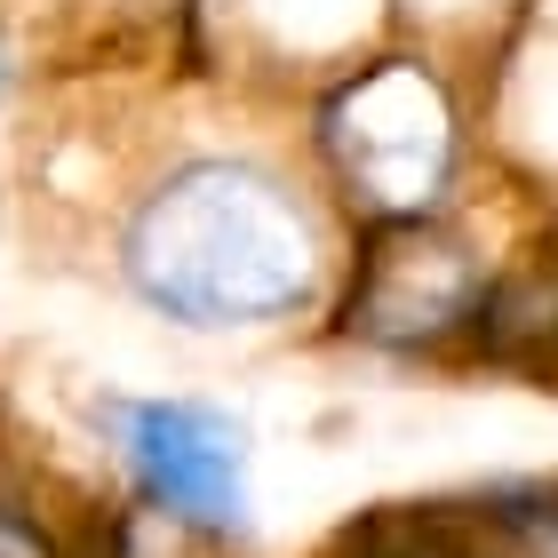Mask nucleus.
Masks as SVG:
<instances>
[{
	"label": "nucleus",
	"instance_id": "obj_1",
	"mask_svg": "<svg viewBox=\"0 0 558 558\" xmlns=\"http://www.w3.org/2000/svg\"><path fill=\"white\" fill-rule=\"evenodd\" d=\"M112 264L151 319L192 336H256L327 312L343 247L312 175L271 151L199 144L129 192Z\"/></svg>",
	"mask_w": 558,
	"mask_h": 558
},
{
	"label": "nucleus",
	"instance_id": "obj_2",
	"mask_svg": "<svg viewBox=\"0 0 558 558\" xmlns=\"http://www.w3.org/2000/svg\"><path fill=\"white\" fill-rule=\"evenodd\" d=\"M319 184L360 223L447 208L463 175V105L430 57H367L336 72L312 105Z\"/></svg>",
	"mask_w": 558,
	"mask_h": 558
},
{
	"label": "nucleus",
	"instance_id": "obj_3",
	"mask_svg": "<svg viewBox=\"0 0 558 558\" xmlns=\"http://www.w3.org/2000/svg\"><path fill=\"white\" fill-rule=\"evenodd\" d=\"M487 279H495V256L447 208H430V216H399V223H360V247L343 256L327 312H336L351 343L423 360V351L471 343Z\"/></svg>",
	"mask_w": 558,
	"mask_h": 558
},
{
	"label": "nucleus",
	"instance_id": "obj_4",
	"mask_svg": "<svg viewBox=\"0 0 558 558\" xmlns=\"http://www.w3.org/2000/svg\"><path fill=\"white\" fill-rule=\"evenodd\" d=\"M105 430L144 502L192 535L247 526V430L208 399H112Z\"/></svg>",
	"mask_w": 558,
	"mask_h": 558
},
{
	"label": "nucleus",
	"instance_id": "obj_5",
	"mask_svg": "<svg viewBox=\"0 0 558 558\" xmlns=\"http://www.w3.org/2000/svg\"><path fill=\"white\" fill-rule=\"evenodd\" d=\"M327 558H495V543L454 511H375L343 526Z\"/></svg>",
	"mask_w": 558,
	"mask_h": 558
},
{
	"label": "nucleus",
	"instance_id": "obj_6",
	"mask_svg": "<svg viewBox=\"0 0 558 558\" xmlns=\"http://www.w3.org/2000/svg\"><path fill=\"white\" fill-rule=\"evenodd\" d=\"M487 535H502L511 558H558V487H502L478 511Z\"/></svg>",
	"mask_w": 558,
	"mask_h": 558
},
{
	"label": "nucleus",
	"instance_id": "obj_7",
	"mask_svg": "<svg viewBox=\"0 0 558 558\" xmlns=\"http://www.w3.org/2000/svg\"><path fill=\"white\" fill-rule=\"evenodd\" d=\"M0 96H9V57H0Z\"/></svg>",
	"mask_w": 558,
	"mask_h": 558
}]
</instances>
